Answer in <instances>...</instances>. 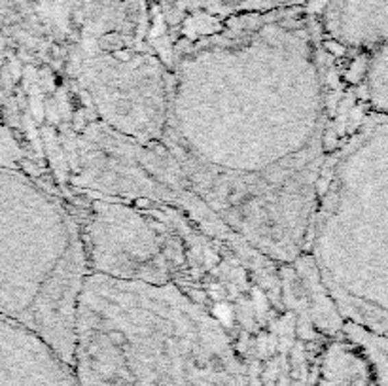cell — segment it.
I'll use <instances>...</instances> for the list:
<instances>
[{
    "label": "cell",
    "instance_id": "obj_5",
    "mask_svg": "<svg viewBox=\"0 0 388 386\" xmlns=\"http://www.w3.org/2000/svg\"><path fill=\"white\" fill-rule=\"evenodd\" d=\"M82 231L93 273L150 284L171 282L161 235L141 213L97 201L88 229Z\"/></svg>",
    "mask_w": 388,
    "mask_h": 386
},
{
    "label": "cell",
    "instance_id": "obj_4",
    "mask_svg": "<svg viewBox=\"0 0 388 386\" xmlns=\"http://www.w3.org/2000/svg\"><path fill=\"white\" fill-rule=\"evenodd\" d=\"M84 78L99 114L116 131L143 142L163 138L169 76L154 59L88 63Z\"/></svg>",
    "mask_w": 388,
    "mask_h": 386
},
{
    "label": "cell",
    "instance_id": "obj_1",
    "mask_svg": "<svg viewBox=\"0 0 388 386\" xmlns=\"http://www.w3.org/2000/svg\"><path fill=\"white\" fill-rule=\"evenodd\" d=\"M326 89L307 10L184 44L163 138L210 210L275 260L300 256L322 171Z\"/></svg>",
    "mask_w": 388,
    "mask_h": 386
},
{
    "label": "cell",
    "instance_id": "obj_2",
    "mask_svg": "<svg viewBox=\"0 0 388 386\" xmlns=\"http://www.w3.org/2000/svg\"><path fill=\"white\" fill-rule=\"evenodd\" d=\"M88 386H239L228 331L176 284L89 271L76 303L74 352Z\"/></svg>",
    "mask_w": 388,
    "mask_h": 386
},
{
    "label": "cell",
    "instance_id": "obj_3",
    "mask_svg": "<svg viewBox=\"0 0 388 386\" xmlns=\"http://www.w3.org/2000/svg\"><path fill=\"white\" fill-rule=\"evenodd\" d=\"M315 261L350 324L387 333V119L365 127L337 161L313 218Z\"/></svg>",
    "mask_w": 388,
    "mask_h": 386
},
{
    "label": "cell",
    "instance_id": "obj_8",
    "mask_svg": "<svg viewBox=\"0 0 388 386\" xmlns=\"http://www.w3.org/2000/svg\"><path fill=\"white\" fill-rule=\"evenodd\" d=\"M367 86L373 104L380 114L387 112V44L373 49V59L367 69Z\"/></svg>",
    "mask_w": 388,
    "mask_h": 386
},
{
    "label": "cell",
    "instance_id": "obj_7",
    "mask_svg": "<svg viewBox=\"0 0 388 386\" xmlns=\"http://www.w3.org/2000/svg\"><path fill=\"white\" fill-rule=\"evenodd\" d=\"M324 25L333 40L373 51L387 44L388 0H328Z\"/></svg>",
    "mask_w": 388,
    "mask_h": 386
},
{
    "label": "cell",
    "instance_id": "obj_6",
    "mask_svg": "<svg viewBox=\"0 0 388 386\" xmlns=\"http://www.w3.org/2000/svg\"><path fill=\"white\" fill-rule=\"evenodd\" d=\"M313 0H161L167 25L184 44L205 38L230 25L307 10Z\"/></svg>",
    "mask_w": 388,
    "mask_h": 386
}]
</instances>
